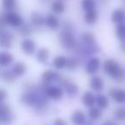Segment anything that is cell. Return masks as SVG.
<instances>
[{
    "mask_svg": "<svg viewBox=\"0 0 125 125\" xmlns=\"http://www.w3.org/2000/svg\"><path fill=\"white\" fill-rule=\"evenodd\" d=\"M103 69L107 75L112 77L115 81L123 82L125 80V71L114 60H105L103 65Z\"/></svg>",
    "mask_w": 125,
    "mask_h": 125,
    "instance_id": "cell-1",
    "label": "cell"
},
{
    "mask_svg": "<svg viewBox=\"0 0 125 125\" xmlns=\"http://www.w3.org/2000/svg\"><path fill=\"white\" fill-rule=\"evenodd\" d=\"M59 40L61 44L66 50H75L76 49L78 43L76 40L71 24L65 23L64 28L59 34Z\"/></svg>",
    "mask_w": 125,
    "mask_h": 125,
    "instance_id": "cell-2",
    "label": "cell"
},
{
    "mask_svg": "<svg viewBox=\"0 0 125 125\" xmlns=\"http://www.w3.org/2000/svg\"><path fill=\"white\" fill-rule=\"evenodd\" d=\"M15 119V115L12 112L10 106L4 102L0 103V123L10 124Z\"/></svg>",
    "mask_w": 125,
    "mask_h": 125,
    "instance_id": "cell-3",
    "label": "cell"
},
{
    "mask_svg": "<svg viewBox=\"0 0 125 125\" xmlns=\"http://www.w3.org/2000/svg\"><path fill=\"white\" fill-rule=\"evenodd\" d=\"M57 81L59 83L60 85L63 86L66 90V94H68V96L70 97H74L76 94L78 92V87L77 85L74 83L71 82L70 80H68L67 78L62 77V76L60 75L59 77L57 78Z\"/></svg>",
    "mask_w": 125,
    "mask_h": 125,
    "instance_id": "cell-4",
    "label": "cell"
},
{
    "mask_svg": "<svg viewBox=\"0 0 125 125\" xmlns=\"http://www.w3.org/2000/svg\"><path fill=\"white\" fill-rule=\"evenodd\" d=\"M38 98L39 94H38L36 91H26L21 95L20 100L24 105L35 107L38 101Z\"/></svg>",
    "mask_w": 125,
    "mask_h": 125,
    "instance_id": "cell-5",
    "label": "cell"
},
{
    "mask_svg": "<svg viewBox=\"0 0 125 125\" xmlns=\"http://www.w3.org/2000/svg\"><path fill=\"white\" fill-rule=\"evenodd\" d=\"M5 17H6V21L7 24L13 27H17L21 26L23 24V19L20 15L13 11H9L7 14H5Z\"/></svg>",
    "mask_w": 125,
    "mask_h": 125,
    "instance_id": "cell-6",
    "label": "cell"
},
{
    "mask_svg": "<svg viewBox=\"0 0 125 125\" xmlns=\"http://www.w3.org/2000/svg\"><path fill=\"white\" fill-rule=\"evenodd\" d=\"M14 36L9 31L0 33V48L10 49L13 45Z\"/></svg>",
    "mask_w": 125,
    "mask_h": 125,
    "instance_id": "cell-7",
    "label": "cell"
},
{
    "mask_svg": "<svg viewBox=\"0 0 125 125\" xmlns=\"http://www.w3.org/2000/svg\"><path fill=\"white\" fill-rule=\"evenodd\" d=\"M21 48L26 54L31 55L34 54L35 50H36V43L32 39L26 38L21 43Z\"/></svg>",
    "mask_w": 125,
    "mask_h": 125,
    "instance_id": "cell-8",
    "label": "cell"
},
{
    "mask_svg": "<svg viewBox=\"0 0 125 125\" xmlns=\"http://www.w3.org/2000/svg\"><path fill=\"white\" fill-rule=\"evenodd\" d=\"M100 61L99 58L93 57L88 61L87 65L85 66V71L89 74H94L96 73L100 69Z\"/></svg>",
    "mask_w": 125,
    "mask_h": 125,
    "instance_id": "cell-9",
    "label": "cell"
},
{
    "mask_svg": "<svg viewBox=\"0 0 125 125\" xmlns=\"http://www.w3.org/2000/svg\"><path fill=\"white\" fill-rule=\"evenodd\" d=\"M31 21L33 26L37 28L42 27L45 24V18L38 11H33L31 15Z\"/></svg>",
    "mask_w": 125,
    "mask_h": 125,
    "instance_id": "cell-10",
    "label": "cell"
},
{
    "mask_svg": "<svg viewBox=\"0 0 125 125\" xmlns=\"http://www.w3.org/2000/svg\"><path fill=\"white\" fill-rule=\"evenodd\" d=\"M125 20V11L122 9H117L112 14L111 16V21L114 24L123 23Z\"/></svg>",
    "mask_w": 125,
    "mask_h": 125,
    "instance_id": "cell-11",
    "label": "cell"
},
{
    "mask_svg": "<svg viewBox=\"0 0 125 125\" xmlns=\"http://www.w3.org/2000/svg\"><path fill=\"white\" fill-rule=\"evenodd\" d=\"M46 94L49 98H51L53 100H59L62 98L63 91L60 87H55V86H50V89L47 90Z\"/></svg>",
    "mask_w": 125,
    "mask_h": 125,
    "instance_id": "cell-12",
    "label": "cell"
},
{
    "mask_svg": "<svg viewBox=\"0 0 125 125\" xmlns=\"http://www.w3.org/2000/svg\"><path fill=\"white\" fill-rule=\"evenodd\" d=\"M111 97L117 103H123L125 101V91L119 89H112L109 92Z\"/></svg>",
    "mask_w": 125,
    "mask_h": 125,
    "instance_id": "cell-13",
    "label": "cell"
},
{
    "mask_svg": "<svg viewBox=\"0 0 125 125\" xmlns=\"http://www.w3.org/2000/svg\"><path fill=\"white\" fill-rule=\"evenodd\" d=\"M14 61V56L8 51L0 52V66H8Z\"/></svg>",
    "mask_w": 125,
    "mask_h": 125,
    "instance_id": "cell-14",
    "label": "cell"
},
{
    "mask_svg": "<svg viewBox=\"0 0 125 125\" xmlns=\"http://www.w3.org/2000/svg\"><path fill=\"white\" fill-rule=\"evenodd\" d=\"M36 58L39 63L45 64L48 62V60L50 58V50L47 48H40L37 52Z\"/></svg>",
    "mask_w": 125,
    "mask_h": 125,
    "instance_id": "cell-15",
    "label": "cell"
},
{
    "mask_svg": "<svg viewBox=\"0 0 125 125\" xmlns=\"http://www.w3.org/2000/svg\"><path fill=\"white\" fill-rule=\"evenodd\" d=\"M45 25L51 30H57L60 27L59 19L54 15H50L45 18Z\"/></svg>",
    "mask_w": 125,
    "mask_h": 125,
    "instance_id": "cell-16",
    "label": "cell"
},
{
    "mask_svg": "<svg viewBox=\"0 0 125 125\" xmlns=\"http://www.w3.org/2000/svg\"><path fill=\"white\" fill-rule=\"evenodd\" d=\"M72 122L74 125H83L85 123V115L81 110L75 111L72 115Z\"/></svg>",
    "mask_w": 125,
    "mask_h": 125,
    "instance_id": "cell-17",
    "label": "cell"
},
{
    "mask_svg": "<svg viewBox=\"0 0 125 125\" xmlns=\"http://www.w3.org/2000/svg\"><path fill=\"white\" fill-rule=\"evenodd\" d=\"M98 12L95 10L87 11L84 15V21L88 25H94L98 21Z\"/></svg>",
    "mask_w": 125,
    "mask_h": 125,
    "instance_id": "cell-18",
    "label": "cell"
},
{
    "mask_svg": "<svg viewBox=\"0 0 125 125\" xmlns=\"http://www.w3.org/2000/svg\"><path fill=\"white\" fill-rule=\"evenodd\" d=\"M80 40L83 44H87V45H93L95 44V37L90 31H86L81 34L80 36Z\"/></svg>",
    "mask_w": 125,
    "mask_h": 125,
    "instance_id": "cell-19",
    "label": "cell"
},
{
    "mask_svg": "<svg viewBox=\"0 0 125 125\" xmlns=\"http://www.w3.org/2000/svg\"><path fill=\"white\" fill-rule=\"evenodd\" d=\"M89 85H90L91 89H94V91H101L103 89L104 87V82L102 80L101 77H93L90 79V82H89Z\"/></svg>",
    "mask_w": 125,
    "mask_h": 125,
    "instance_id": "cell-20",
    "label": "cell"
},
{
    "mask_svg": "<svg viewBox=\"0 0 125 125\" xmlns=\"http://www.w3.org/2000/svg\"><path fill=\"white\" fill-rule=\"evenodd\" d=\"M51 10L56 15L62 14L66 10V5H65L64 0H55L51 4Z\"/></svg>",
    "mask_w": 125,
    "mask_h": 125,
    "instance_id": "cell-21",
    "label": "cell"
},
{
    "mask_svg": "<svg viewBox=\"0 0 125 125\" xmlns=\"http://www.w3.org/2000/svg\"><path fill=\"white\" fill-rule=\"evenodd\" d=\"M26 65L22 61H18L13 67V72L16 77H22L26 73Z\"/></svg>",
    "mask_w": 125,
    "mask_h": 125,
    "instance_id": "cell-22",
    "label": "cell"
},
{
    "mask_svg": "<svg viewBox=\"0 0 125 125\" xmlns=\"http://www.w3.org/2000/svg\"><path fill=\"white\" fill-rule=\"evenodd\" d=\"M80 61L77 57L76 56H72L66 59V68L68 71H75L77 68V66H79Z\"/></svg>",
    "mask_w": 125,
    "mask_h": 125,
    "instance_id": "cell-23",
    "label": "cell"
},
{
    "mask_svg": "<svg viewBox=\"0 0 125 125\" xmlns=\"http://www.w3.org/2000/svg\"><path fill=\"white\" fill-rule=\"evenodd\" d=\"M83 103L87 107H92L94 105L96 101V98L92 93L90 92H85L83 95Z\"/></svg>",
    "mask_w": 125,
    "mask_h": 125,
    "instance_id": "cell-24",
    "label": "cell"
},
{
    "mask_svg": "<svg viewBox=\"0 0 125 125\" xmlns=\"http://www.w3.org/2000/svg\"><path fill=\"white\" fill-rule=\"evenodd\" d=\"M66 59L67 58H66L63 55H58L54 57V60H53V65L57 70H61L66 67Z\"/></svg>",
    "mask_w": 125,
    "mask_h": 125,
    "instance_id": "cell-25",
    "label": "cell"
},
{
    "mask_svg": "<svg viewBox=\"0 0 125 125\" xmlns=\"http://www.w3.org/2000/svg\"><path fill=\"white\" fill-rule=\"evenodd\" d=\"M59 76V73H55L53 70H46L42 73V79L47 82H51L53 80H57Z\"/></svg>",
    "mask_w": 125,
    "mask_h": 125,
    "instance_id": "cell-26",
    "label": "cell"
},
{
    "mask_svg": "<svg viewBox=\"0 0 125 125\" xmlns=\"http://www.w3.org/2000/svg\"><path fill=\"white\" fill-rule=\"evenodd\" d=\"M15 77H16V76L14 73L13 70H5L2 73V79L7 83H13L15 81Z\"/></svg>",
    "mask_w": 125,
    "mask_h": 125,
    "instance_id": "cell-27",
    "label": "cell"
},
{
    "mask_svg": "<svg viewBox=\"0 0 125 125\" xmlns=\"http://www.w3.org/2000/svg\"><path fill=\"white\" fill-rule=\"evenodd\" d=\"M17 32L21 37H28L32 33V27L28 24H22L17 29Z\"/></svg>",
    "mask_w": 125,
    "mask_h": 125,
    "instance_id": "cell-28",
    "label": "cell"
},
{
    "mask_svg": "<svg viewBox=\"0 0 125 125\" xmlns=\"http://www.w3.org/2000/svg\"><path fill=\"white\" fill-rule=\"evenodd\" d=\"M96 4H97L96 0H82V3H81L83 10L85 12L95 10Z\"/></svg>",
    "mask_w": 125,
    "mask_h": 125,
    "instance_id": "cell-29",
    "label": "cell"
},
{
    "mask_svg": "<svg viewBox=\"0 0 125 125\" xmlns=\"http://www.w3.org/2000/svg\"><path fill=\"white\" fill-rule=\"evenodd\" d=\"M115 34L117 39L120 41H124L125 40V23H120L117 24V27L115 30Z\"/></svg>",
    "mask_w": 125,
    "mask_h": 125,
    "instance_id": "cell-30",
    "label": "cell"
},
{
    "mask_svg": "<svg viewBox=\"0 0 125 125\" xmlns=\"http://www.w3.org/2000/svg\"><path fill=\"white\" fill-rule=\"evenodd\" d=\"M96 102H97L99 107L102 109H106L109 106V100L105 95L100 94L96 97Z\"/></svg>",
    "mask_w": 125,
    "mask_h": 125,
    "instance_id": "cell-31",
    "label": "cell"
},
{
    "mask_svg": "<svg viewBox=\"0 0 125 125\" xmlns=\"http://www.w3.org/2000/svg\"><path fill=\"white\" fill-rule=\"evenodd\" d=\"M102 115L101 111L97 107H91L89 111V116L91 119L93 120H96V119H99Z\"/></svg>",
    "mask_w": 125,
    "mask_h": 125,
    "instance_id": "cell-32",
    "label": "cell"
},
{
    "mask_svg": "<svg viewBox=\"0 0 125 125\" xmlns=\"http://www.w3.org/2000/svg\"><path fill=\"white\" fill-rule=\"evenodd\" d=\"M3 8L8 11H12L16 6V0H2Z\"/></svg>",
    "mask_w": 125,
    "mask_h": 125,
    "instance_id": "cell-33",
    "label": "cell"
},
{
    "mask_svg": "<svg viewBox=\"0 0 125 125\" xmlns=\"http://www.w3.org/2000/svg\"><path fill=\"white\" fill-rule=\"evenodd\" d=\"M50 82L42 80V82H40L38 84V86H37V89H38L41 93H45V94H46L47 90L50 89Z\"/></svg>",
    "mask_w": 125,
    "mask_h": 125,
    "instance_id": "cell-34",
    "label": "cell"
},
{
    "mask_svg": "<svg viewBox=\"0 0 125 125\" xmlns=\"http://www.w3.org/2000/svg\"><path fill=\"white\" fill-rule=\"evenodd\" d=\"M114 117L117 120L123 121L125 119V108H118L117 110L115 111Z\"/></svg>",
    "mask_w": 125,
    "mask_h": 125,
    "instance_id": "cell-35",
    "label": "cell"
},
{
    "mask_svg": "<svg viewBox=\"0 0 125 125\" xmlns=\"http://www.w3.org/2000/svg\"><path fill=\"white\" fill-rule=\"evenodd\" d=\"M8 97V92L5 89H0V103L3 102Z\"/></svg>",
    "mask_w": 125,
    "mask_h": 125,
    "instance_id": "cell-36",
    "label": "cell"
},
{
    "mask_svg": "<svg viewBox=\"0 0 125 125\" xmlns=\"http://www.w3.org/2000/svg\"><path fill=\"white\" fill-rule=\"evenodd\" d=\"M6 25H7V21H6L5 15L0 14V28H1V29H3V28H5Z\"/></svg>",
    "mask_w": 125,
    "mask_h": 125,
    "instance_id": "cell-37",
    "label": "cell"
},
{
    "mask_svg": "<svg viewBox=\"0 0 125 125\" xmlns=\"http://www.w3.org/2000/svg\"><path fill=\"white\" fill-rule=\"evenodd\" d=\"M54 125H67V124H66V122L63 118L59 117V118L55 119V121H54Z\"/></svg>",
    "mask_w": 125,
    "mask_h": 125,
    "instance_id": "cell-38",
    "label": "cell"
},
{
    "mask_svg": "<svg viewBox=\"0 0 125 125\" xmlns=\"http://www.w3.org/2000/svg\"><path fill=\"white\" fill-rule=\"evenodd\" d=\"M120 50H121V51H122L123 53H124V54H125V40H124V41H122V43H121Z\"/></svg>",
    "mask_w": 125,
    "mask_h": 125,
    "instance_id": "cell-39",
    "label": "cell"
},
{
    "mask_svg": "<svg viewBox=\"0 0 125 125\" xmlns=\"http://www.w3.org/2000/svg\"><path fill=\"white\" fill-rule=\"evenodd\" d=\"M102 125H117V124H115L114 123H112V122H105V124H103Z\"/></svg>",
    "mask_w": 125,
    "mask_h": 125,
    "instance_id": "cell-40",
    "label": "cell"
},
{
    "mask_svg": "<svg viewBox=\"0 0 125 125\" xmlns=\"http://www.w3.org/2000/svg\"><path fill=\"white\" fill-rule=\"evenodd\" d=\"M83 125H94L93 123H90V122H85Z\"/></svg>",
    "mask_w": 125,
    "mask_h": 125,
    "instance_id": "cell-41",
    "label": "cell"
},
{
    "mask_svg": "<svg viewBox=\"0 0 125 125\" xmlns=\"http://www.w3.org/2000/svg\"><path fill=\"white\" fill-rule=\"evenodd\" d=\"M123 2H124V3H125V0H123Z\"/></svg>",
    "mask_w": 125,
    "mask_h": 125,
    "instance_id": "cell-42",
    "label": "cell"
}]
</instances>
